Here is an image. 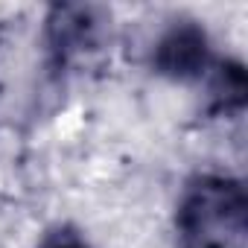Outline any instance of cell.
<instances>
[{"label":"cell","mask_w":248,"mask_h":248,"mask_svg":"<svg viewBox=\"0 0 248 248\" xmlns=\"http://www.w3.org/2000/svg\"><path fill=\"white\" fill-rule=\"evenodd\" d=\"M175 248H245L248 190L239 175L204 170L193 172L172 207Z\"/></svg>","instance_id":"6da1fadb"},{"label":"cell","mask_w":248,"mask_h":248,"mask_svg":"<svg viewBox=\"0 0 248 248\" xmlns=\"http://www.w3.org/2000/svg\"><path fill=\"white\" fill-rule=\"evenodd\" d=\"M114 12L99 3H50L41 15L38 47L44 70L56 79L82 70L108 50Z\"/></svg>","instance_id":"7a4b0ae2"},{"label":"cell","mask_w":248,"mask_h":248,"mask_svg":"<svg viewBox=\"0 0 248 248\" xmlns=\"http://www.w3.org/2000/svg\"><path fill=\"white\" fill-rule=\"evenodd\" d=\"M216 41L204 21L199 18H172L149 47V70L167 85H202L210 67L216 64Z\"/></svg>","instance_id":"3957f363"},{"label":"cell","mask_w":248,"mask_h":248,"mask_svg":"<svg viewBox=\"0 0 248 248\" xmlns=\"http://www.w3.org/2000/svg\"><path fill=\"white\" fill-rule=\"evenodd\" d=\"M199 88L204 120H239L248 108V70L236 56H219Z\"/></svg>","instance_id":"277c9868"},{"label":"cell","mask_w":248,"mask_h":248,"mask_svg":"<svg viewBox=\"0 0 248 248\" xmlns=\"http://www.w3.org/2000/svg\"><path fill=\"white\" fill-rule=\"evenodd\" d=\"M32 248H96V245H93L91 233H88L82 225L64 219V222L47 225V228L38 233V239H35Z\"/></svg>","instance_id":"5b68a950"}]
</instances>
